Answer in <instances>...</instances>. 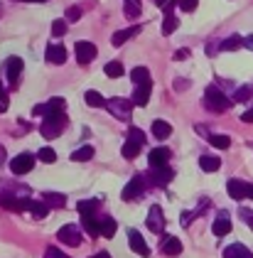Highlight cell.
Returning a JSON list of instances; mask_svg holds the SVG:
<instances>
[{
    "label": "cell",
    "instance_id": "obj_1",
    "mask_svg": "<svg viewBox=\"0 0 253 258\" xmlns=\"http://www.w3.org/2000/svg\"><path fill=\"white\" fill-rule=\"evenodd\" d=\"M204 106L209 111H214V113H221V111H226L231 106V101L226 99V94L219 86H206V91H204Z\"/></svg>",
    "mask_w": 253,
    "mask_h": 258
},
{
    "label": "cell",
    "instance_id": "obj_2",
    "mask_svg": "<svg viewBox=\"0 0 253 258\" xmlns=\"http://www.w3.org/2000/svg\"><path fill=\"white\" fill-rule=\"evenodd\" d=\"M143 145H145V133L133 126V128L128 130V140H126V145H123V157H126V160H133V157L140 153Z\"/></svg>",
    "mask_w": 253,
    "mask_h": 258
},
{
    "label": "cell",
    "instance_id": "obj_3",
    "mask_svg": "<svg viewBox=\"0 0 253 258\" xmlns=\"http://www.w3.org/2000/svg\"><path fill=\"white\" fill-rule=\"evenodd\" d=\"M66 128V118H64V113H57V116H47V118H42V135L45 138H57L62 130Z\"/></svg>",
    "mask_w": 253,
    "mask_h": 258
},
{
    "label": "cell",
    "instance_id": "obj_4",
    "mask_svg": "<svg viewBox=\"0 0 253 258\" xmlns=\"http://www.w3.org/2000/svg\"><path fill=\"white\" fill-rule=\"evenodd\" d=\"M64 108H66V101H64L62 96H54V99H50L47 103H40V106H35L32 108V113L35 116H57V113H64Z\"/></svg>",
    "mask_w": 253,
    "mask_h": 258
},
{
    "label": "cell",
    "instance_id": "obj_5",
    "mask_svg": "<svg viewBox=\"0 0 253 258\" xmlns=\"http://www.w3.org/2000/svg\"><path fill=\"white\" fill-rule=\"evenodd\" d=\"M108 111L116 116V118H121V121H130V108H133V101H128V99H121V96H116V99H108Z\"/></svg>",
    "mask_w": 253,
    "mask_h": 258
},
{
    "label": "cell",
    "instance_id": "obj_6",
    "mask_svg": "<svg viewBox=\"0 0 253 258\" xmlns=\"http://www.w3.org/2000/svg\"><path fill=\"white\" fill-rule=\"evenodd\" d=\"M35 155H30V153H20L17 157H12L10 160V170H12V175H27L32 167H35Z\"/></svg>",
    "mask_w": 253,
    "mask_h": 258
},
{
    "label": "cell",
    "instance_id": "obj_7",
    "mask_svg": "<svg viewBox=\"0 0 253 258\" xmlns=\"http://www.w3.org/2000/svg\"><path fill=\"white\" fill-rule=\"evenodd\" d=\"M143 190H145V175H133L130 182L123 187L121 197H123V202H133V199H138L143 194Z\"/></svg>",
    "mask_w": 253,
    "mask_h": 258
},
{
    "label": "cell",
    "instance_id": "obj_8",
    "mask_svg": "<svg viewBox=\"0 0 253 258\" xmlns=\"http://www.w3.org/2000/svg\"><path fill=\"white\" fill-rule=\"evenodd\" d=\"M74 52H76V62L79 64H91L94 59H96V45L94 42H76V47H74Z\"/></svg>",
    "mask_w": 253,
    "mask_h": 258
},
{
    "label": "cell",
    "instance_id": "obj_9",
    "mask_svg": "<svg viewBox=\"0 0 253 258\" xmlns=\"http://www.w3.org/2000/svg\"><path fill=\"white\" fill-rule=\"evenodd\" d=\"M57 239L62 244H66V246H79L81 244V229L76 224H66V226H62L57 231Z\"/></svg>",
    "mask_w": 253,
    "mask_h": 258
},
{
    "label": "cell",
    "instance_id": "obj_10",
    "mask_svg": "<svg viewBox=\"0 0 253 258\" xmlns=\"http://www.w3.org/2000/svg\"><path fill=\"white\" fill-rule=\"evenodd\" d=\"M148 177H150V182H152L155 187H165V185H170V182H172L175 172H172L170 167H152Z\"/></svg>",
    "mask_w": 253,
    "mask_h": 258
},
{
    "label": "cell",
    "instance_id": "obj_11",
    "mask_svg": "<svg viewBox=\"0 0 253 258\" xmlns=\"http://www.w3.org/2000/svg\"><path fill=\"white\" fill-rule=\"evenodd\" d=\"M148 229L155 231V234H160L165 229V214H162V209L157 204H152L150 211H148Z\"/></svg>",
    "mask_w": 253,
    "mask_h": 258
},
{
    "label": "cell",
    "instance_id": "obj_12",
    "mask_svg": "<svg viewBox=\"0 0 253 258\" xmlns=\"http://www.w3.org/2000/svg\"><path fill=\"white\" fill-rule=\"evenodd\" d=\"M128 244H130V249L138 254V256H150V249H148V244H145V239L140 236V231H135V229H130L128 231Z\"/></svg>",
    "mask_w": 253,
    "mask_h": 258
},
{
    "label": "cell",
    "instance_id": "obj_13",
    "mask_svg": "<svg viewBox=\"0 0 253 258\" xmlns=\"http://www.w3.org/2000/svg\"><path fill=\"white\" fill-rule=\"evenodd\" d=\"M170 157H172V153L167 148H155V150H150L148 162H150V167H167Z\"/></svg>",
    "mask_w": 253,
    "mask_h": 258
},
{
    "label": "cell",
    "instance_id": "obj_14",
    "mask_svg": "<svg viewBox=\"0 0 253 258\" xmlns=\"http://www.w3.org/2000/svg\"><path fill=\"white\" fill-rule=\"evenodd\" d=\"M5 69H7V81H10V86L15 89L17 81H20V74H22V59H20V57H10V59L5 62Z\"/></svg>",
    "mask_w": 253,
    "mask_h": 258
},
{
    "label": "cell",
    "instance_id": "obj_15",
    "mask_svg": "<svg viewBox=\"0 0 253 258\" xmlns=\"http://www.w3.org/2000/svg\"><path fill=\"white\" fill-rule=\"evenodd\" d=\"M25 209L35 216V219H45L50 214V206L45 202H37V199H25Z\"/></svg>",
    "mask_w": 253,
    "mask_h": 258
},
{
    "label": "cell",
    "instance_id": "obj_16",
    "mask_svg": "<svg viewBox=\"0 0 253 258\" xmlns=\"http://www.w3.org/2000/svg\"><path fill=\"white\" fill-rule=\"evenodd\" d=\"M81 226H84V231L89 234V236H101V219L96 216V214H91V216H81Z\"/></svg>",
    "mask_w": 253,
    "mask_h": 258
},
{
    "label": "cell",
    "instance_id": "obj_17",
    "mask_svg": "<svg viewBox=\"0 0 253 258\" xmlns=\"http://www.w3.org/2000/svg\"><path fill=\"white\" fill-rule=\"evenodd\" d=\"M246 187H249V182H244V180H229V185H226L229 197H231V199H236V202L246 199Z\"/></svg>",
    "mask_w": 253,
    "mask_h": 258
},
{
    "label": "cell",
    "instance_id": "obj_18",
    "mask_svg": "<svg viewBox=\"0 0 253 258\" xmlns=\"http://www.w3.org/2000/svg\"><path fill=\"white\" fill-rule=\"evenodd\" d=\"M211 231H214V236H226L231 231V221H229V214L226 211H221L216 216V221L211 224Z\"/></svg>",
    "mask_w": 253,
    "mask_h": 258
},
{
    "label": "cell",
    "instance_id": "obj_19",
    "mask_svg": "<svg viewBox=\"0 0 253 258\" xmlns=\"http://www.w3.org/2000/svg\"><path fill=\"white\" fill-rule=\"evenodd\" d=\"M162 254L165 256H180L182 254V241L177 236H165L162 239Z\"/></svg>",
    "mask_w": 253,
    "mask_h": 258
},
{
    "label": "cell",
    "instance_id": "obj_20",
    "mask_svg": "<svg viewBox=\"0 0 253 258\" xmlns=\"http://www.w3.org/2000/svg\"><path fill=\"white\" fill-rule=\"evenodd\" d=\"M135 35H140V25H133V27H126V30H118V32L111 37V42H113V47H121L123 42H128V40L135 37Z\"/></svg>",
    "mask_w": 253,
    "mask_h": 258
},
{
    "label": "cell",
    "instance_id": "obj_21",
    "mask_svg": "<svg viewBox=\"0 0 253 258\" xmlns=\"http://www.w3.org/2000/svg\"><path fill=\"white\" fill-rule=\"evenodd\" d=\"M150 91H152V84H143V86H138L135 89V94H133V106H148V101H150Z\"/></svg>",
    "mask_w": 253,
    "mask_h": 258
},
{
    "label": "cell",
    "instance_id": "obj_22",
    "mask_svg": "<svg viewBox=\"0 0 253 258\" xmlns=\"http://www.w3.org/2000/svg\"><path fill=\"white\" fill-rule=\"evenodd\" d=\"M47 62L50 64H64L66 62V50L62 45H50L47 47Z\"/></svg>",
    "mask_w": 253,
    "mask_h": 258
},
{
    "label": "cell",
    "instance_id": "obj_23",
    "mask_svg": "<svg viewBox=\"0 0 253 258\" xmlns=\"http://www.w3.org/2000/svg\"><path fill=\"white\" fill-rule=\"evenodd\" d=\"M0 206H5L10 211H27L25 209V199H17V197H10V194H2L0 197Z\"/></svg>",
    "mask_w": 253,
    "mask_h": 258
},
{
    "label": "cell",
    "instance_id": "obj_24",
    "mask_svg": "<svg viewBox=\"0 0 253 258\" xmlns=\"http://www.w3.org/2000/svg\"><path fill=\"white\" fill-rule=\"evenodd\" d=\"M224 258H253V254L244 246V244H231V246L224 251Z\"/></svg>",
    "mask_w": 253,
    "mask_h": 258
},
{
    "label": "cell",
    "instance_id": "obj_25",
    "mask_svg": "<svg viewBox=\"0 0 253 258\" xmlns=\"http://www.w3.org/2000/svg\"><path fill=\"white\" fill-rule=\"evenodd\" d=\"M99 204H101V199H81V202L76 204V209H79L81 216H91V214H96Z\"/></svg>",
    "mask_w": 253,
    "mask_h": 258
},
{
    "label": "cell",
    "instance_id": "obj_26",
    "mask_svg": "<svg viewBox=\"0 0 253 258\" xmlns=\"http://www.w3.org/2000/svg\"><path fill=\"white\" fill-rule=\"evenodd\" d=\"M199 167H202L204 172H216V170L221 167V160L214 157V155H202V157H199Z\"/></svg>",
    "mask_w": 253,
    "mask_h": 258
},
{
    "label": "cell",
    "instance_id": "obj_27",
    "mask_svg": "<svg viewBox=\"0 0 253 258\" xmlns=\"http://www.w3.org/2000/svg\"><path fill=\"white\" fill-rule=\"evenodd\" d=\"M116 229H118V224H116L113 216H103L101 219V236L103 239H113L116 236Z\"/></svg>",
    "mask_w": 253,
    "mask_h": 258
},
{
    "label": "cell",
    "instance_id": "obj_28",
    "mask_svg": "<svg viewBox=\"0 0 253 258\" xmlns=\"http://www.w3.org/2000/svg\"><path fill=\"white\" fill-rule=\"evenodd\" d=\"M130 79L135 81V86L150 84V71H148V66H135V69L130 71Z\"/></svg>",
    "mask_w": 253,
    "mask_h": 258
},
{
    "label": "cell",
    "instance_id": "obj_29",
    "mask_svg": "<svg viewBox=\"0 0 253 258\" xmlns=\"http://www.w3.org/2000/svg\"><path fill=\"white\" fill-rule=\"evenodd\" d=\"M42 202L47 204V206H57V209H62L64 204H66V197L59 192H45L42 194Z\"/></svg>",
    "mask_w": 253,
    "mask_h": 258
},
{
    "label": "cell",
    "instance_id": "obj_30",
    "mask_svg": "<svg viewBox=\"0 0 253 258\" xmlns=\"http://www.w3.org/2000/svg\"><path fill=\"white\" fill-rule=\"evenodd\" d=\"M239 47H244V37H239V35H231V37H226V40L219 45L221 52H234V50H239Z\"/></svg>",
    "mask_w": 253,
    "mask_h": 258
},
{
    "label": "cell",
    "instance_id": "obj_31",
    "mask_svg": "<svg viewBox=\"0 0 253 258\" xmlns=\"http://www.w3.org/2000/svg\"><path fill=\"white\" fill-rule=\"evenodd\" d=\"M84 101H86V106H91V108H101V106L108 103L99 91H86V94H84Z\"/></svg>",
    "mask_w": 253,
    "mask_h": 258
},
{
    "label": "cell",
    "instance_id": "obj_32",
    "mask_svg": "<svg viewBox=\"0 0 253 258\" xmlns=\"http://www.w3.org/2000/svg\"><path fill=\"white\" fill-rule=\"evenodd\" d=\"M152 135L160 138V140H162V138H170V135H172V126L165 123V121H155V123H152Z\"/></svg>",
    "mask_w": 253,
    "mask_h": 258
},
{
    "label": "cell",
    "instance_id": "obj_33",
    "mask_svg": "<svg viewBox=\"0 0 253 258\" xmlns=\"http://www.w3.org/2000/svg\"><path fill=\"white\" fill-rule=\"evenodd\" d=\"M91 157H94V148H91V145H84V148H79V150L71 153V160H74V162H86V160H91Z\"/></svg>",
    "mask_w": 253,
    "mask_h": 258
},
{
    "label": "cell",
    "instance_id": "obj_34",
    "mask_svg": "<svg viewBox=\"0 0 253 258\" xmlns=\"http://www.w3.org/2000/svg\"><path fill=\"white\" fill-rule=\"evenodd\" d=\"M249 99H253V86L251 84L236 89V94H234V101H236V103H244V101H249Z\"/></svg>",
    "mask_w": 253,
    "mask_h": 258
},
{
    "label": "cell",
    "instance_id": "obj_35",
    "mask_svg": "<svg viewBox=\"0 0 253 258\" xmlns=\"http://www.w3.org/2000/svg\"><path fill=\"white\" fill-rule=\"evenodd\" d=\"M177 25H180V20L175 17V15H165V22H162V35L167 37V35H172L175 30H177Z\"/></svg>",
    "mask_w": 253,
    "mask_h": 258
},
{
    "label": "cell",
    "instance_id": "obj_36",
    "mask_svg": "<svg viewBox=\"0 0 253 258\" xmlns=\"http://www.w3.org/2000/svg\"><path fill=\"white\" fill-rule=\"evenodd\" d=\"M209 143H211L214 148H219V150H226V148L231 145V138H229V135H216V133H214V135H209Z\"/></svg>",
    "mask_w": 253,
    "mask_h": 258
},
{
    "label": "cell",
    "instance_id": "obj_37",
    "mask_svg": "<svg viewBox=\"0 0 253 258\" xmlns=\"http://www.w3.org/2000/svg\"><path fill=\"white\" fill-rule=\"evenodd\" d=\"M37 160H42L45 165H52V162L57 160V153H54L52 148H40V153H37Z\"/></svg>",
    "mask_w": 253,
    "mask_h": 258
},
{
    "label": "cell",
    "instance_id": "obj_38",
    "mask_svg": "<svg viewBox=\"0 0 253 258\" xmlns=\"http://www.w3.org/2000/svg\"><path fill=\"white\" fill-rule=\"evenodd\" d=\"M106 76L121 79V76H123V64H121V62H108V64H106Z\"/></svg>",
    "mask_w": 253,
    "mask_h": 258
},
{
    "label": "cell",
    "instance_id": "obj_39",
    "mask_svg": "<svg viewBox=\"0 0 253 258\" xmlns=\"http://www.w3.org/2000/svg\"><path fill=\"white\" fill-rule=\"evenodd\" d=\"M126 15L128 17H138L140 15V5L135 0H126Z\"/></svg>",
    "mask_w": 253,
    "mask_h": 258
},
{
    "label": "cell",
    "instance_id": "obj_40",
    "mask_svg": "<svg viewBox=\"0 0 253 258\" xmlns=\"http://www.w3.org/2000/svg\"><path fill=\"white\" fill-rule=\"evenodd\" d=\"M52 35H54V37L66 35V22H64V20H54V22H52Z\"/></svg>",
    "mask_w": 253,
    "mask_h": 258
},
{
    "label": "cell",
    "instance_id": "obj_41",
    "mask_svg": "<svg viewBox=\"0 0 253 258\" xmlns=\"http://www.w3.org/2000/svg\"><path fill=\"white\" fill-rule=\"evenodd\" d=\"M175 2H177V5H180L185 12H192V10L199 5V0H175Z\"/></svg>",
    "mask_w": 253,
    "mask_h": 258
},
{
    "label": "cell",
    "instance_id": "obj_42",
    "mask_svg": "<svg viewBox=\"0 0 253 258\" xmlns=\"http://www.w3.org/2000/svg\"><path fill=\"white\" fill-rule=\"evenodd\" d=\"M45 258H69V256H66V254H62L57 246H50V249H47V254H45Z\"/></svg>",
    "mask_w": 253,
    "mask_h": 258
},
{
    "label": "cell",
    "instance_id": "obj_43",
    "mask_svg": "<svg viewBox=\"0 0 253 258\" xmlns=\"http://www.w3.org/2000/svg\"><path fill=\"white\" fill-rule=\"evenodd\" d=\"M239 214H241V219H244L249 226H253V211H251V209H241Z\"/></svg>",
    "mask_w": 253,
    "mask_h": 258
},
{
    "label": "cell",
    "instance_id": "obj_44",
    "mask_svg": "<svg viewBox=\"0 0 253 258\" xmlns=\"http://www.w3.org/2000/svg\"><path fill=\"white\" fill-rule=\"evenodd\" d=\"M81 17V10L79 7H69L66 10V20H79Z\"/></svg>",
    "mask_w": 253,
    "mask_h": 258
},
{
    "label": "cell",
    "instance_id": "obj_45",
    "mask_svg": "<svg viewBox=\"0 0 253 258\" xmlns=\"http://www.w3.org/2000/svg\"><path fill=\"white\" fill-rule=\"evenodd\" d=\"M190 57V50H177L175 54H172V59H177V62H182V59H187Z\"/></svg>",
    "mask_w": 253,
    "mask_h": 258
},
{
    "label": "cell",
    "instance_id": "obj_46",
    "mask_svg": "<svg viewBox=\"0 0 253 258\" xmlns=\"http://www.w3.org/2000/svg\"><path fill=\"white\" fill-rule=\"evenodd\" d=\"M241 121H244V123H253V108L251 111H246V113L241 116Z\"/></svg>",
    "mask_w": 253,
    "mask_h": 258
},
{
    "label": "cell",
    "instance_id": "obj_47",
    "mask_svg": "<svg viewBox=\"0 0 253 258\" xmlns=\"http://www.w3.org/2000/svg\"><path fill=\"white\" fill-rule=\"evenodd\" d=\"M187 86H190V81H180V79L175 81V89H177V91H180V89H187Z\"/></svg>",
    "mask_w": 253,
    "mask_h": 258
},
{
    "label": "cell",
    "instance_id": "obj_48",
    "mask_svg": "<svg viewBox=\"0 0 253 258\" xmlns=\"http://www.w3.org/2000/svg\"><path fill=\"white\" fill-rule=\"evenodd\" d=\"M244 47H249V50H253V35H249V37H244Z\"/></svg>",
    "mask_w": 253,
    "mask_h": 258
},
{
    "label": "cell",
    "instance_id": "obj_49",
    "mask_svg": "<svg viewBox=\"0 0 253 258\" xmlns=\"http://www.w3.org/2000/svg\"><path fill=\"white\" fill-rule=\"evenodd\" d=\"M7 106H10V101H7V96H5V99H0V111H7Z\"/></svg>",
    "mask_w": 253,
    "mask_h": 258
},
{
    "label": "cell",
    "instance_id": "obj_50",
    "mask_svg": "<svg viewBox=\"0 0 253 258\" xmlns=\"http://www.w3.org/2000/svg\"><path fill=\"white\" fill-rule=\"evenodd\" d=\"M89 258H111V254L108 251H101V254H94V256H89Z\"/></svg>",
    "mask_w": 253,
    "mask_h": 258
},
{
    "label": "cell",
    "instance_id": "obj_51",
    "mask_svg": "<svg viewBox=\"0 0 253 258\" xmlns=\"http://www.w3.org/2000/svg\"><path fill=\"white\" fill-rule=\"evenodd\" d=\"M246 199H253V185L249 182V187H246Z\"/></svg>",
    "mask_w": 253,
    "mask_h": 258
},
{
    "label": "cell",
    "instance_id": "obj_52",
    "mask_svg": "<svg viewBox=\"0 0 253 258\" xmlns=\"http://www.w3.org/2000/svg\"><path fill=\"white\" fill-rule=\"evenodd\" d=\"M167 2H170V0H155V5H157V7H165Z\"/></svg>",
    "mask_w": 253,
    "mask_h": 258
},
{
    "label": "cell",
    "instance_id": "obj_53",
    "mask_svg": "<svg viewBox=\"0 0 253 258\" xmlns=\"http://www.w3.org/2000/svg\"><path fill=\"white\" fill-rule=\"evenodd\" d=\"M7 94H5V89H2V81H0V99H5Z\"/></svg>",
    "mask_w": 253,
    "mask_h": 258
},
{
    "label": "cell",
    "instance_id": "obj_54",
    "mask_svg": "<svg viewBox=\"0 0 253 258\" xmlns=\"http://www.w3.org/2000/svg\"><path fill=\"white\" fill-rule=\"evenodd\" d=\"M30 2H47V0H30Z\"/></svg>",
    "mask_w": 253,
    "mask_h": 258
},
{
    "label": "cell",
    "instance_id": "obj_55",
    "mask_svg": "<svg viewBox=\"0 0 253 258\" xmlns=\"http://www.w3.org/2000/svg\"><path fill=\"white\" fill-rule=\"evenodd\" d=\"M20 2H22V0H20Z\"/></svg>",
    "mask_w": 253,
    "mask_h": 258
}]
</instances>
